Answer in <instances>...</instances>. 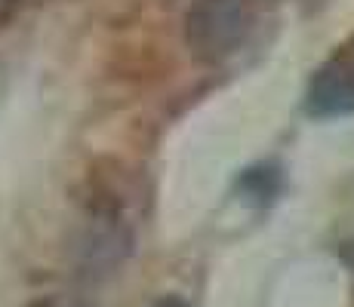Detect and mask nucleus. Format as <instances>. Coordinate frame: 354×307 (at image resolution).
<instances>
[{"label": "nucleus", "mask_w": 354, "mask_h": 307, "mask_svg": "<svg viewBox=\"0 0 354 307\" xmlns=\"http://www.w3.org/2000/svg\"><path fill=\"white\" fill-rule=\"evenodd\" d=\"M250 25L247 0H194L185 12V43L201 61H222L241 50Z\"/></svg>", "instance_id": "nucleus-1"}, {"label": "nucleus", "mask_w": 354, "mask_h": 307, "mask_svg": "<svg viewBox=\"0 0 354 307\" xmlns=\"http://www.w3.org/2000/svg\"><path fill=\"white\" fill-rule=\"evenodd\" d=\"M151 307H192V304L182 301V298H176V295H167V298H160V301L151 304Z\"/></svg>", "instance_id": "nucleus-3"}, {"label": "nucleus", "mask_w": 354, "mask_h": 307, "mask_svg": "<svg viewBox=\"0 0 354 307\" xmlns=\"http://www.w3.org/2000/svg\"><path fill=\"white\" fill-rule=\"evenodd\" d=\"M77 307H93V304H77Z\"/></svg>", "instance_id": "nucleus-4"}, {"label": "nucleus", "mask_w": 354, "mask_h": 307, "mask_svg": "<svg viewBox=\"0 0 354 307\" xmlns=\"http://www.w3.org/2000/svg\"><path fill=\"white\" fill-rule=\"evenodd\" d=\"M308 111L315 117L354 114V68H348L345 61H326L311 77Z\"/></svg>", "instance_id": "nucleus-2"}]
</instances>
